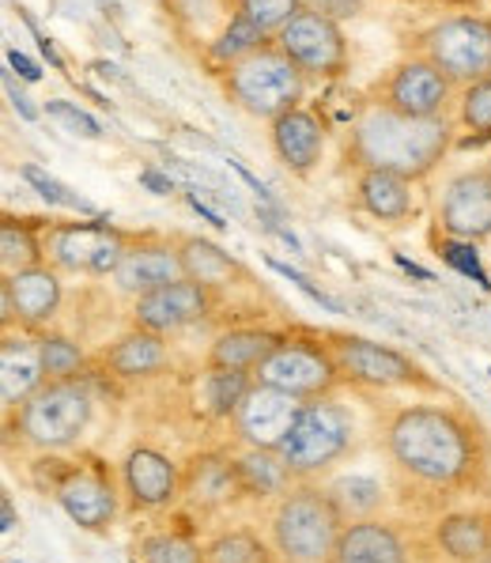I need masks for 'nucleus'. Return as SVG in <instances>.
I'll list each match as a JSON object with an SVG mask.
<instances>
[{
    "mask_svg": "<svg viewBox=\"0 0 491 563\" xmlns=\"http://www.w3.org/2000/svg\"><path fill=\"white\" fill-rule=\"evenodd\" d=\"M390 454L412 481L461 488L480 470V439L450 409H404L390 423Z\"/></svg>",
    "mask_w": 491,
    "mask_h": 563,
    "instance_id": "f257e3e1",
    "label": "nucleus"
},
{
    "mask_svg": "<svg viewBox=\"0 0 491 563\" xmlns=\"http://www.w3.org/2000/svg\"><path fill=\"white\" fill-rule=\"evenodd\" d=\"M450 148L446 118H404L382 102L359 110L348 136V159L359 170H390L409 181L427 178Z\"/></svg>",
    "mask_w": 491,
    "mask_h": 563,
    "instance_id": "f03ea898",
    "label": "nucleus"
},
{
    "mask_svg": "<svg viewBox=\"0 0 491 563\" xmlns=\"http://www.w3.org/2000/svg\"><path fill=\"white\" fill-rule=\"evenodd\" d=\"M341 530L344 515L322 488L288 492L272 518V541L288 563H330Z\"/></svg>",
    "mask_w": 491,
    "mask_h": 563,
    "instance_id": "7ed1b4c3",
    "label": "nucleus"
},
{
    "mask_svg": "<svg viewBox=\"0 0 491 563\" xmlns=\"http://www.w3.org/2000/svg\"><path fill=\"white\" fill-rule=\"evenodd\" d=\"M227 95L246 114L277 121L288 110H299L306 95V76L291 65L280 46H265L227 68Z\"/></svg>",
    "mask_w": 491,
    "mask_h": 563,
    "instance_id": "20e7f679",
    "label": "nucleus"
},
{
    "mask_svg": "<svg viewBox=\"0 0 491 563\" xmlns=\"http://www.w3.org/2000/svg\"><path fill=\"white\" fill-rule=\"evenodd\" d=\"M420 57H427L450 84L472 88L491 76V20L484 15H450L420 38Z\"/></svg>",
    "mask_w": 491,
    "mask_h": 563,
    "instance_id": "39448f33",
    "label": "nucleus"
},
{
    "mask_svg": "<svg viewBox=\"0 0 491 563\" xmlns=\"http://www.w3.org/2000/svg\"><path fill=\"white\" fill-rule=\"evenodd\" d=\"M348 446H351L348 412H344L341 405L317 397V401H303L288 439L280 443V454L295 476H310V473L330 470L337 457H344Z\"/></svg>",
    "mask_w": 491,
    "mask_h": 563,
    "instance_id": "423d86ee",
    "label": "nucleus"
},
{
    "mask_svg": "<svg viewBox=\"0 0 491 563\" xmlns=\"http://www.w3.org/2000/svg\"><path fill=\"white\" fill-rule=\"evenodd\" d=\"M91 397L80 383H46L20 409V435L38 450H62L83 435Z\"/></svg>",
    "mask_w": 491,
    "mask_h": 563,
    "instance_id": "0eeeda50",
    "label": "nucleus"
},
{
    "mask_svg": "<svg viewBox=\"0 0 491 563\" xmlns=\"http://www.w3.org/2000/svg\"><path fill=\"white\" fill-rule=\"evenodd\" d=\"M337 356L314 341H280L277 349L265 356L254 378L261 386L283 389V394L299 397V401H317L337 386Z\"/></svg>",
    "mask_w": 491,
    "mask_h": 563,
    "instance_id": "6e6552de",
    "label": "nucleus"
},
{
    "mask_svg": "<svg viewBox=\"0 0 491 563\" xmlns=\"http://www.w3.org/2000/svg\"><path fill=\"white\" fill-rule=\"evenodd\" d=\"M277 46L291 57L299 73L314 76V80H337L348 68V42H344L341 23L322 12H310V8H303L277 34Z\"/></svg>",
    "mask_w": 491,
    "mask_h": 563,
    "instance_id": "1a4fd4ad",
    "label": "nucleus"
},
{
    "mask_svg": "<svg viewBox=\"0 0 491 563\" xmlns=\"http://www.w3.org/2000/svg\"><path fill=\"white\" fill-rule=\"evenodd\" d=\"M125 235L107 220L57 223L46 239V254L68 273H114L125 257Z\"/></svg>",
    "mask_w": 491,
    "mask_h": 563,
    "instance_id": "9d476101",
    "label": "nucleus"
},
{
    "mask_svg": "<svg viewBox=\"0 0 491 563\" xmlns=\"http://www.w3.org/2000/svg\"><path fill=\"white\" fill-rule=\"evenodd\" d=\"M450 88L454 84L446 80L427 57H412V60H401V65L386 76V84L378 88V102L398 110L404 118H446Z\"/></svg>",
    "mask_w": 491,
    "mask_h": 563,
    "instance_id": "9b49d317",
    "label": "nucleus"
},
{
    "mask_svg": "<svg viewBox=\"0 0 491 563\" xmlns=\"http://www.w3.org/2000/svg\"><path fill=\"white\" fill-rule=\"evenodd\" d=\"M438 228L450 239L480 242L491 235V175L484 170H465L450 178L443 201H438Z\"/></svg>",
    "mask_w": 491,
    "mask_h": 563,
    "instance_id": "f8f14e48",
    "label": "nucleus"
},
{
    "mask_svg": "<svg viewBox=\"0 0 491 563\" xmlns=\"http://www.w3.org/2000/svg\"><path fill=\"white\" fill-rule=\"evenodd\" d=\"M299 409H303V401L283 394V389H272L261 383L249 386L243 405L235 409L238 435H243L254 450H280V443L291 431V423H295Z\"/></svg>",
    "mask_w": 491,
    "mask_h": 563,
    "instance_id": "ddd939ff",
    "label": "nucleus"
},
{
    "mask_svg": "<svg viewBox=\"0 0 491 563\" xmlns=\"http://www.w3.org/2000/svg\"><path fill=\"white\" fill-rule=\"evenodd\" d=\"M212 307V296L204 284L193 280H175V284H163V288L148 291V296L136 299V329H148V333H178V329L201 322Z\"/></svg>",
    "mask_w": 491,
    "mask_h": 563,
    "instance_id": "4468645a",
    "label": "nucleus"
},
{
    "mask_svg": "<svg viewBox=\"0 0 491 563\" xmlns=\"http://www.w3.org/2000/svg\"><path fill=\"white\" fill-rule=\"evenodd\" d=\"M333 356H337L341 375L356 378V383H364V386L390 389V386L420 383L416 363L404 360L401 352L386 349V344L364 341V336H341V341L333 344Z\"/></svg>",
    "mask_w": 491,
    "mask_h": 563,
    "instance_id": "2eb2a0df",
    "label": "nucleus"
},
{
    "mask_svg": "<svg viewBox=\"0 0 491 563\" xmlns=\"http://www.w3.org/2000/svg\"><path fill=\"white\" fill-rule=\"evenodd\" d=\"M62 307V276L46 265L23 268V273H8L0 284V310H4V322L20 318L23 325L38 329Z\"/></svg>",
    "mask_w": 491,
    "mask_h": 563,
    "instance_id": "dca6fc26",
    "label": "nucleus"
},
{
    "mask_svg": "<svg viewBox=\"0 0 491 563\" xmlns=\"http://www.w3.org/2000/svg\"><path fill=\"white\" fill-rule=\"evenodd\" d=\"M57 504L65 507V515L72 518L76 526H83V530H91V533L107 530L118 515L114 484L91 470L68 473L65 481L57 484Z\"/></svg>",
    "mask_w": 491,
    "mask_h": 563,
    "instance_id": "f3484780",
    "label": "nucleus"
},
{
    "mask_svg": "<svg viewBox=\"0 0 491 563\" xmlns=\"http://www.w3.org/2000/svg\"><path fill=\"white\" fill-rule=\"evenodd\" d=\"M272 152L291 175H310V170L322 163V152H325V129L317 114L310 110H288L272 121Z\"/></svg>",
    "mask_w": 491,
    "mask_h": 563,
    "instance_id": "a211bd4d",
    "label": "nucleus"
},
{
    "mask_svg": "<svg viewBox=\"0 0 491 563\" xmlns=\"http://www.w3.org/2000/svg\"><path fill=\"white\" fill-rule=\"evenodd\" d=\"M182 257L178 250L163 246V242H141V246H129L122 265L114 268V284L129 296H148V291L163 288V284L182 280Z\"/></svg>",
    "mask_w": 491,
    "mask_h": 563,
    "instance_id": "6ab92c4d",
    "label": "nucleus"
},
{
    "mask_svg": "<svg viewBox=\"0 0 491 563\" xmlns=\"http://www.w3.org/2000/svg\"><path fill=\"white\" fill-rule=\"evenodd\" d=\"M125 488L136 507L155 510V507H167L170 499H178L182 476H178V465L170 457H163L159 450L136 446L125 457Z\"/></svg>",
    "mask_w": 491,
    "mask_h": 563,
    "instance_id": "aec40b11",
    "label": "nucleus"
},
{
    "mask_svg": "<svg viewBox=\"0 0 491 563\" xmlns=\"http://www.w3.org/2000/svg\"><path fill=\"white\" fill-rule=\"evenodd\" d=\"M46 386V367H42V349L23 336H4L0 344V397L8 409L27 405L38 389Z\"/></svg>",
    "mask_w": 491,
    "mask_h": 563,
    "instance_id": "412c9836",
    "label": "nucleus"
},
{
    "mask_svg": "<svg viewBox=\"0 0 491 563\" xmlns=\"http://www.w3.org/2000/svg\"><path fill=\"white\" fill-rule=\"evenodd\" d=\"M330 563H404V544L393 526L364 518V522L344 526Z\"/></svg>",
    "mask_w": 491,
    "mask_h": 563,
    "instance_id": "4be33fe9",
    "label": "nucleus"
},
{
    "mask_svg": "<svg viewBox=\"0 0 491 563\" xmlns=\"http://www.w3.org/2000/svg\"><path fill=\"white\" fill-rule=\"evenodd\" d=\"M356 201L367 216L382 223H401L412 216V181L390 170H359Z\"/></svg>",
    "mask_w": 491,
    "mask_h": 563,
    "instance_id": "5701e85b",
    "label": "nucleus"
},
{
    "mask_svg": "<svg viewBox=\"0 0 491 563\" xmlns=\"http://www.w3.org/2000/svg\"><path fill=\"white\" fill-rule=\"evenodd\" d=\"M186 496L197 499L201 507H223L231 499L246 496L243 476H238V462H227V457H197L186 473Z\"/></svg>",
    "mask_w": 491,
    "mask_h": 563,
    "instance_id": "b1692460",
    "label": "nucleus"
},
{
    "mask_svg": "<svg viewBox=\"0 0 491 563\" xmlns=\"http://www.w3.org/2000/svg\"><path fill=\"white\" fill-rule=\"evenodd\" d=\"M280 344V336L261 333V329H231L212 344V367L220 371H257L272 349Z\"/></svg>",
    "mask_w": 491,
    "mask_h": 563,
    "instance_id": "393cba45",
    "label": "nucleus"
},
{
    "mask_svg": "<svg viewBox=\"0 0 491 563\" xmlns=\"http://www.w3.org/2000/svg\"><path fill=\"white\" fill-rule=\"evenodd\" d=\"M107 363H110V371L122 378H144L167 363V349H163L159 333L133 329V333H125L122 341L107 352Z\"/></svg>",
    "mask_w": 491,
    "mask_h": 563,
    "instance_id": "a878e982",
    "label": "nucleus"
},
{
    "mask_svg": "<svg viewBox=\"0 0 491 563\" xmlns=\"http://www.w3.org/2000/svg\"><path fill=\"white\" fill-rule=\"evenodd\" d=\"M178 257H182L186 280L204 284L209 291L231 284L235 276H243V268H238L235 257L223 254L220 246H212V242H204V239H186L182 246H178Z\"/></svg>",
    "mask_w": 491,
    "mask_h": 563,
    "instance_id": "bb28decb",
    "label": "nucleus"
},
{
    "mask_svg": "<svg viewBox=\"0 0 491 563\" xmlns=\"http://www.w3.org/2000/svg\"><path fill=\"white\" fill-rule=\"evenodd\" d=\"M438 544L450 560L480 563L491 552V530L480 515H454L438 522Z\"/></svg>",
    "mask_w": 491,
    "mask_h": 563,
    "instance_id": "cd10ccee",
    "label": "nucleus"
},
{
    "mask_svg": "<svg viewBox=\"0 0 491 563\" xmlns=\"http://www.w3.org/2000/svg\"><path fill=\"white\" fill-rule=\"evenodd\" d=\"M238 476H243L246 496H288L291 484V465L283 462L280 450H254L249 446L246 457H238Z\"/></svg>",
    "mask_w": 491,
    "mask_h": 563,
    "instance_id": "c85d7f7f",
    "label": "nucleus"
},
{
    "mask_svg": "<svg viewBox=\"0 0 491 563\" xmlns=\"http://www.w3.org/2000/svg\"><path fill=\"white\" fill-rule=\"evenodd\" d=\"M265 46H269V34H265L261 27H254L246 15L235 12L227 27L209 42V57L215 60V65L231 68V65H238V60H246L249 54H257V49H265Z\"/></svg>",
    "mask_w": 491,
    "mask_h": 563,
    "instance_id": "c756f323",
    "label": "nucleus"
},
{
    "mask_svg": "<svg viewBox=\"0 0 491 563\" xmlns=\"http://www.w3.org/2000/svg\"><path fill=\"white\" fill-rule=\"evenodd\" d=\"M0 262H4V276L42 265V242L34 235L31 220H12V216H8V220L0 223Z\"/></svg>",
    "mask_w": 491,
    "mask_h": 563,
    "instance_id": "7c9ffc66",
    "label": "nucleus"
},
{
    "mask_svg": "<svg viewBox=\"0 0 491 563\" xmlns=\"http://www.w3.org/2000/svg\"><path fill=\"white\" fill-rule=\"evenodd\" d=\"M330 499L337 504L344 522H348V518L364 522L367 515H375V510L382 507V488H378L375 481H367V476H341V481L330 484Z\"/></svg>",
    "mask_w": 491,
    "mask_h": 563,
    "instance_id": "2f4dec72",
    "label": "nucleus"
},
{
    "mask_svg": "<svg viewBox=\"0 0 491 563\" xmlns=\"http://www.w3.org/2000/svg\"><path fill=\"white\" fill-rule=\"evenodd\" d=\"M204 563H272V556L254 533L235 530L215 537L209 549H204Z\"/></svg>",
    "mask_w": 491,
    "mask_h": 563,
    "instance_id": "473e14b6",
    "label": "nucleus"
},
{
    "mask_svg": "<svg viewBox=\"0 0 491 563\" xmlns=\"http://www.w3.org/2000/svg\"><path fill=\"white\" fill-rule=\"evenodd\" d=\"M235 12L246 15L254 27H261L265 34H280L303 12V0H235Z\"/></svg>",
    "mask_w": 491,
    "mask_h": 563,
    "instance_id": "72a5a7b5",
    "label": "nucleus"
},
{
    "mask_svg": "<svg viewBox=\"0 0 491 563\" xmlns=\"http://www.w3.org/2000/svg\"><path fill=\"white\" fill-rule=\"evenodd\" d=\"M141 563H204V549H197L189 537L178 533H152L136 549Z\"/></svg>",
    "mask_w": 491,
    "mask_h": 563,
    "instance_id": "f704fd0d",
    "label": "nucleus"
},
{
    "mask_svg": "<svg viewBox=\"0 0 491 563\" xmlns=\"http://www.w3.org/2000/svg\"><path fill=\"white\" fill-rule=\"evenodd\" d=\"M42 367H46V383H72L76 371L83 367L80 344H72L68 336H42Z\"/></svg>",
    "mask_w": 491,
    "mask_h": 563,
    "instance_id": "c9c22d12",
    "label": "nucleus"
},
{
    "mask_svg": "<svg viewBox=\"0 0 491 563\" xmlns=\"http://www.w3.org/2000/svg\"><path fill=\"white\" fill-rule=\"evenodd\" d=\"M246 389H249L246 371H220V367H212L209 383H204V397H209V405H212L215 416H231V412L238 409V405H243Z\"/></svg>",
    "mask_w": 491,
    "mask_h": 563,
    "instance_id": "e433bc0d",
    "label": "nucleus"
},
{
    "mask_svg": "<svg viewBox=\"0 0 491 563\" xmlns=\"http://www.w3.org/2000/svg\"><path fill=\"white\" fill-rule=\"evenodd\" d=\"M20 178L27 181L34 194L42 197L46 205H57V208H72V212H91V205L83 201V197H76L72 189L65 186V181H57L54 175H46L42 167H34V163H23L20 167Z\"/></svg>",
    "mask_w": 491,
    "mask_h": 563,
    "instance_id": "4c0bfd02",
    "label": "nucleus"
},
{
    "mask_svg": "<svg viewBox=\"0 0 491 563\" xmlns=\"http://www.w3.org/2000/svg\"><path fill=\"white\" fill-rule=\"evenodd\" d=\"M461 121H465V129H472V133L491 136V76L477 80L472 88H465Z\"/></svg>",
    "mask_w": 491,
    "mask_h": 563,
    "instance_id": "58836bf2",
    "label": "nucleus"
},
{
    "mask_svg": "<svg viewBox=\"0 0 491 563\" xmlns=\"http://www.w3.org/2000/svg\"><path fill=\"white\" fill-rule=\"evenodd\" d=\"M46 114H49V118H57L62 125H68L72 133L88 136V141H99V136H102L99 121H94V118L88 114V110L72 107V102H65V99H49V102H46Z\"/></svg>",
    "mask_w": 491,
    "mask_h": 563,
    "instance_id": "ea45409f",
    "label": "nucleus"
},
{
    "mask_svg": "<svg viewBox=\"0 0 491 563\" xmlns=\"http://www.w3.org/2000/svg\"><path fill=\"white\" fill-rule=\"evenodd\" d=\"M443 257H446V262H450L454 268H458L461 276H472V280H477L480 288H491L488 276H484V268H480L477 250H472V242H461V239L443 242Z\"/></svg>",
    "mask_w": 491,
    "mask_h": 563,
    "instance_id": "a19ab883",
    "label": "nucleus"
},
{
    "mask_svg": "<svg viewBox=\"0 0 491 563\" xmlns=\"http://www.w3.org/2000/svg\"><path fill=\"white\" fill-rule=\"evenodd\" d=\"M269 268H277V273L283 276V280H291V284H295V288H299V291H303V296H310V299H314V302H317V307H325V310H330V314H344V307H341V302H337V299H330V296H325V291H322V288H317V284H314V280H310V276H303V273H299V268L283 265V262H277V257H269Z\"/></svg>",
    "mask_w": 491,
    "mask_h": 563,
    "instance_id": "79ce46f5",
    "label": "nucleus"
},
{
    "mask_svg": "<svg viewBox=\"0 0 491 563\" xmlns=\"http://www.w3.org/2000/svg\"><path fill=\"white\" fill-rule=\"evenodd\" d=\"M303 8H310V12H322L330 15V20H356L359 12H364V0H303Z\"/></svg>",
    "mask_w": 491,
    "mask_h": 563,
    "instance_id": "37998d69",
    "label": "nucleus"
},
{
    "mask_svg": "<svg viewBox=\"0 0 491 563\" xmlns=\"http://www.w3.org/2000/svg\"><path fill=\"white\" fill-rule=\"evenodd\" d=\"M141 186L152 189V194H159V197L175 194V181H170L167 175H159V170H141Z\"/></svg>",
    "mask_w": 491,
    "mask_h": 563,
    "instance_id": "c03bdc74",
    "label": "nucleus"
},
{
    "mask_svg": "<svg viewBox=\"0 0 491 563\" xmlns=\"http://www.w3.org/2000/svg\"><path fill=\"white\" fill-rule=\"evenodd\" d=\"M8 65H12L15 73H20L23 80H31V84H34V80H38V76H42V73H38V65H34L31 57H23L20 49H8Z\"/></svg>",
    "mask_w": 491,
    "mask_h": 563,
    "instance_id": "a18cd8bd",
    "label": "nucleus"
},
{
    "mask_svg": "<svg viewBox=\"0 0 491 563\" xmlns=\"http://www.w3.org/2000/svg\"><path fill=\"white\" fill-rule=\"evenodd\" d=\"M189 208H193L197 216H204V220H209L212 228H220V231L227 228V223H223V216H220V212H212L209 205H201V197H197V194H189Z\"/></svg>",
    "mask_w": 491,
    "mask_h": 563,
    "instance_id": "49530a36",
    "label": "nucleus"
},
{
    "mask_svg": "<svg viewBox=\"0 0 491 563\" xmlns=\"http://www.w3.org/2000/svg\"><path fill=\"white\" fill-rule=\"evenodd\" d=\"M8 95H12V107L20 110L23 121H34V118H38V110H34L31 102H27V95H20V91H15V84H12V80H8Z\"/></svg>",
    "mask_w": 491,
    "mask_h": 563,
    "instance_id": "de8ad7c7",
    "label": "nucleus"
},
{
    "mask_svg": "<svg viewBox=\"0 0 491 563\" xmlns=\"http://www.w3.org/2000/svg\"><path fill=\"white\" fill-rule=\"evenodd\" d=\"M0 530L4 533H12L15 530V510H12V499H0Z\"/></svg>",
    "mask_w": 491,
    "mask_h": 563,
    "instance_id": "09e8293b",
    "label": "nucleus"
},
{
    "mask_svg": "<svg viewBox=\"0 0 491 563\" xmlns=\"http://www.w3.org/2000/svg\"><path fill=\"white\" fill-rule=\"evenodd\" d=\"M398 265L404 268V273H412V276H416V280H431V273H427V268L412 265V262H409V257H401V254H398Z\"/></svg>",
    "mask_w": 491,
    "mask_h": 563,
    "instance_id": "8fccbe9b",
    "label": "nucleus"
},
{
    "mask_svg": "<svg viewBox=\"0 0 491 563\" xmlns=\"http://www.w3.org/2000/svg\"><path fill=\"white\" fill-rule=\"evenodd\" d=\"M488 175H491V163H488Z\"/></svg>",
    "mask_w": 491,
    "mask_h": 563,
    "instance_id": "3c124183",
    "label": "nucleus"
},
{
    "mask_svg": "<svg viewBox=\"0 0 491 563\" xmlns=\"http://www.w3.org/2000/svg\"><path fill=\"white\" fill-rule=\"evenodd\" d=\"M488 375H491V371H488Z\"/></svg>",
    "mask_w": 491,
    "mask_h": 563,
    "instance_id": "603ef678",
    "label": "nucleus"
}]
</instances>
